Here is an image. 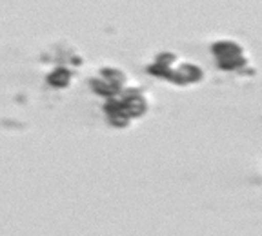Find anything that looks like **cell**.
Segmentation results:
<instances>
[{"instance_id": "cell-2", "label": "cell", "mask_w": 262, "mask_h": 236, "mask_svg": "<svg viewBox=\"0 0 262 236\" xmlns=\"http://www.w3.org/2000/svg\"><path fill=\"white\" fill-rule=\"evenodd\" d=\"M146 73L155 78L175 84L179 87L196 86L204 80V69L195 62H186L173 51L157 53L149 64L146 65Z\"/></svg>"}, {"instance_id": "cell-4", "label": "cell", "mask_w": 262, "mask_h": 236, "mask_svg": "<svg viewBox=\"0 0 262 236\" xmlns=\"http://www.w3.org/2000/svg\"><path fill=\"white\" fill-rule=\"evenodd\" d=\"M131 84L126 71H122L120 67H115V65H106V67L98 69L90 78L91 91L97 97H102L104 100H107L111 97H117V95L122 93Z\"/></svg>"}, {"instance_id": "cell-1", "label": "cell", "mask_w": 262, "mask_h": 236, "mask_svg": "<svg viewBox=\"0 0 262 236\" xmlns=\"http://www.w3.org/2000/svg\"><path fill=\"white\" fill-rule=\"evenodd\" d=\"M149 111V98L146 91L139 86H129L119 93L104 100L102 113L107 126L113 129H127L135 120H140Z\"/></svg>"}, {"instance_id": "cell-3", "label": "cell", "mask_w": 262, "mask_h": 236, "mask_svg": "<svg viewBox=\"0 0 262 236\" xmlns=\"http://www.w3.org/2000/svg\"><path fill=\"white\" fill-rule=\"evenodd\" d=\"M211 55L215 65L224 73L241 75V77H246V75L253 77L255 75L250 55L246 53L244 45L238 44L237 40H231V38L215 40L211 44Z\"/></svg>"}, {"instance_id": "cell-5", "label": "cell", "mask_w": 262, "mask_h": 236, "mask_svg": "<svg viewBox=\"0 0 262 236\" xmlns=\"http://www.w3.org/2000/svg\"><path fill=\"white\" fill-rule=\"evenodd\" d=\"M46 84L53 89H68L73 84V73L66 65H57L46 77Z\"/></svg>"}]
</instances>
